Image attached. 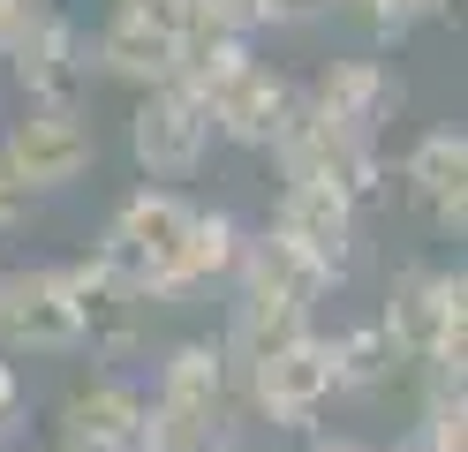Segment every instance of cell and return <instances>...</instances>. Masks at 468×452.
Wrapping results in <instances>:
<instances>
[{
    "label": "cell",
    "instance_id": "6da1fadb",
    "mask_svg": "<svg viewBox=\"0 0 468 452\" xmlns=\"http://www.w3.org/2000/svg\"><path fill=\"white\" fill-rule=\"evenodd\" d=\"M182 90L204 106L212 136H234L250 151H272L280 121L295 113V99H303V90L287 83L272 60H257L242 38H204L189 53V68H182Z\"/></svg>",
    "mask_w": 468,
    "mask_h": 452
},
{
    "label": "cell",
    "instance_id": "7a4b0ae2",
    "mask_svg": "<svg viewBox=\"0 0 468 452\" xmlns=\"http://www.w3.org/2000/svg\"><path fill=\"white\" fill-rule=\"evenodd\" d=\"M378 331L416 370H461V354H468V279L446 271V264H408L393 279V301L378 317Z\"/></svg>",
    "mask_w": 468,
    "mask_h": 452
},
{
    "label": "cell",
    "instance_id": "3957f363",
    "mask_svg": "<svg viewBox=\"0 0 468 452\" xmlns=\"http://www.w3.org/2000/svg\"><path fill=\"white\" fill-rule=\"evenodd\" d=\"M189 219H197L189 196L136 189V196H122V211H113V226H106V241H99L91 257H99L136 301H166L174 257H182V241H189Z\"/></svg>",
    "mask_w": 468,
    "mask_h": 452
},
{
    "label": "cell",
    "instance_id": "277c9868",
    "mask_svg": "<svg viewBox=\"0 0 468 452\" xmlns=\"http://www.w3.org/2000/svg\"><path fill=\"white\" fill-rule=\"evenodd\" d=\"M197 53V23H189V0H122L99 30V68L122 76L136 90H166L182 83Z\"/></svg>",
    "mask_w": 468,
    "mask_h": 452
},
{
    "label": "cell",
    "instance_id": "5b68a950",
    "mask_svg": "<svg viewBox=\"0 0 468 452\" xmlns=\"http://www.w3.org/2000/svg\"><path fill=\"white\" fill-rule=\"evenodd\" d=\"M99 159V136L83 113H53V106H31L23 121H8L0 129V166H8V181L23 196H46V189H69V181H83Z\"/></svg>",
    "mask_w": 468,
    "mask_h": 452
},
{
    "label": "cell",
    "instance_id": "8992f818",
    "mask_svg": "<svg viewBox=\"0 0 468 452\" xmlns=\"http://www.w3.org/2000/svg\"><path fill=\"white\" fill-rule=\"evenodd\" d=\"M272 159H280V173H287V181H317V189H340L356 211H363L378 189H386V166H378V151H370V143H347V136H333L325 121H317V113L303 106V99H295V113L280 121Z\"/></svg>",
    "mask_w": 468,
    "mask_h": 452
},
{
    "label": "cell",
    "instance_id": "52a82bcc",
    "mask_svg": "<svg viewBox=\"0 0 468 452\" xmlns=\"http://www.w3.org/2000/svg\"><path fill=\"white\" fill-rule=\"evenodd\" d=\"M400 76L386 68V60H363V53H347V60H325L317 68V83H310V113L325 121L333 136H347V143H370L378 151V136L393 129V113H400Z\"/></svg>",
    "mask_w": 468,
    "mask_h": 452
},
{
    "label": "cell",
    "instance_id": "ba28073f",
    "mask_svg": "<svg viewBox=\"0 0 468 452\" xmlns=\"http://www.w3.org/2000/svg\"><path fill=\"white\" fill-rule=\"evenodd\" d=\"M83 317L53 264L0 271V354H76Z\"/></svg>",
    "mask_w": 468,
    "mask_h": 452
},
{
    "label": "cell",
    "instance_id": "9c48e42d",
    "mask_svg": "<svg viewBox=\"0 0 468 452\" xmlns=\"http://www.w3.org/2000/svg\"><path fill=\"white\" fill-rule=\"evenodd\" d=\"M129 151H136V166L152 173V181H189V173L204 166V151H212V121H204V106L189 99L182 83H166V90H136Z\"/></svg>",
    "mask_w": 468,
    "mask_h": 452
},
{
    "label": "cell",
    "instance_id": "30bf717a",
    "mask_svg": "<svg viewBox=\"0 0 468 452\" xmlns=\"http://www.w3.org/2000/svg\"><path fill=\"white\" fill-rule=\"evenodd\" d=\"M250 377V400H257V415L272 422V430H310L317 415H325V400H333V347L317 340H295V347H280V354H265L257 370H242Z\"/></svg>",
    "mask_w": 468,
    "mask_h": 452
},
{
    "label": "cell",
    "instance_id": "8fae6325",
    "mask_svg": "<svg viewBox=\"0 0 468 452\" xmlns=\"http://www.w3.org/2000/svg\"><path fill=\"white\" fill-rule=\"evenodd\" d=\"M400 189L438 234L468 226V136L461 129H423L400 159Z\"/></svg>",
    "mask_w": 468,
    "mask_h": 452
},
{
    "label": "cell",
    "instance_id": "7c38bea8",
    "mask_svg": "<svg viewBox=\"0 0 468 452\" xmlns=\"http://www.w3.org/2000/svg\"><path fill=\"white\" fill-rule=\"evenodd\" d=\"M144 415H152V400L129 377H83L61 400V445H76V452H144Z\"/></svg>",
    "mask_w": 468,
    "mask_h": 452
},
{
    "label": "cell",
    "instance_id": "4fadbf2b",
    "mask_svg": "<svg viewBox=\"0 0 468 452\" xmlns=\"http://www.w3.org/2000/svg\"><path fill=\"white\" fill-rule=\"evenodd\" d=\"M272 234L340 279L347 257H356V204H347L340 189H317V181H287L280 211H272Z\"/></svg>",
    "mask_w": 468,
    "mask_h": 452
},
{
    "label": "cell",
    "instance_id": "5bb4252c",
    "mask_svg": "<svg viewBox=\"0 0 468 452\" xmlns=\"http://www.w3.org/2000/svg\"><path fill=\"white\" fill-rule=\"evenodd\" d=\"M8 68H16V83H23V99H31V106L76 113V90H83V30L61 8H46L31 23V38L8 53Z\"/></svg>",
    "mask_w": 468,
    "mask_h": 452
},
{
    "label": "cell",
    "instance_id": "9a60e30c",
    "mask_svg": "<svg viewBox=\"0 0 468 452\" xmlns=\"http://www.w3.org/2000/svg\"><path fill=\"white\" fill-rule=\"evenodd\" d=\"M242 294H272V301H295V310H310L317 317V301H325L340 279L325 264H310L303 249H287L280 234H257V241H242Z\"/></svg>",
    "mask_w": 468,
    "mask_h": 452
},
{
    "label": "cell",
    "instance_id": "2e32d148",
    "mask_svg": "<svg viewBox=\"0 0 468 452\" xmlns=\"http://www.w3.org/2000/svg\"><path fill=\"white\" fill-rule=\"evenodd\" d=\"M310 340V310H295V301H272V294H242L234 301V331H227V370H257L265 354Z\"/></svg>",
    "mask_w": 468,
    "mask_h": 452
},
{
    "label": "cell",
    "instance_id": "e0dca14e",
    "mask_svg": "<svg viewBox=\"0 0 468 452\" xmlns=\"http://www.w3.org/2000/svg\"><path fill=\"white\" fill-rule=\"evenodd\" d=\"M159 400L166 407H234V370L219 340H182L159 362Z\"/></svg>",
    "mask_w": 468,
    "mask_h": 452
},
{
    "label": "cell",
    "instance_id": "ac0fdd59",
    "mask_svg": "<svg viewBox=\"0 0 468 452\" xmlns=\"http://www.w3.org/2000/svg\"><path fill=\"white\" fill-rule=\"evenodd\" d=\"M234 445H242L234 407H166V400H152V415H144V452H234Z\"/></svg>",
    "mask_w": 468,
    "mask_h": 452
},
{
    "label": "cell",
    "instance_id": "d6986e66",
    "mask_svg": "<svg viewBox=\"0 0 468 452\" xmlns=\"http://www.w3.org/2000/svg\"><path fill=\"white\" fill-rule=\"evenodd\" d=\"M234 264H242V226H234L227 211H197V219H189V241H182V257H174V287H166V301H174V294L212 287V279H227Z\"/></svg>",
    "mask_w": 468,
    "mask_h": 452
},
{
    "label": "cell",
    "instance_id": "ffe728a7",
    "mask_svg": "<svg viewBox=\"0 0 468 452\" xmlns=\"http://www.w3.org/2000/svg\"><path fill=\"white\" fill-rule=\"evenodd\" d=\"M325 347H333V384L340 392H378V384L400 370V354H393L386 331H378V317L356 324V331H340V340H325Z\"/></svg>",
    "mask_w": 468,
    "mask_h": 452
},
{
    "label": "cell",
    "instance_id": "44dd1931",
    "mask_svg": "<svg viewBox=\"0 0 468 452\" xmlns=\"http://www.w3.org/2000/svg\"><path fill=\"white\" fill-rule=\"evenodd\" d=\"M416 452H468V400L461 392H431L423 400V422L408 430Z\"/></svg>",
    "mask_w": 468,
    "mask_h": 452
},
{
    "label": "cell",
    "instance_id": "7402d4cb",
    "mask_svg": "<svg viewBox=\"0 0 468 452\" xmlns=\"http://www.w3.org/2000/svg\"><path fill=\"white\" fill-rule=\"evenodd\" d=\"M363 16L378 23V38H408L416 23H438V16H453V0H363Z\"/></svg>",
    "mask_w": 468,
    "mask_h": 452
},
{
    "label": "cell",
    "instance_id": "603a6c76",
    "mask_svg": "<svg viewBox=\"0 0 468 452\" xmlns=\"http://www.w3.org/2000/svg\"><path fill=\"white\" fill-rule=\"evenodd\" d=\"M23 415H31V400H23V377H16V362H0V452L16 445Z\"/></svg>",
    "mask_w": 468,
    "mask_h": 452
},
{
    "label": "cell",
    "instance_id": "cb8c5ba5",
    "mask_svg": "<svg viewBox=\"0 0 468 452\" xmlns=\"http://www.w3.org/2000/svg\"><path fill=\"white\" fill-rule=\"evenodd\" d=\"M317 16H333V0H257V30H295V23H317Z\"/></svg>",
    "mask_w": 468,
    "mask_h": 452
},
{
    "label": "cell",
    "instance_id": "d4e9b609",
    "mask_svg": "<svg viewBox=\"0 0 468 452\" xmlns=\"http://www.w3.org/2000/svg\"><path fill=\"white\" fill-rule=\"evenodd\" d=\"M46 16V0H0V60H8L23 38H31V23Z\"/></svg>",
    "mask_w": 468,
    "mask_h": 452
},
{
    "label": "cell",
    "instance_id": "484cf974",
    "mask_svg": "<svg viewBox=\"0 0 468 452\" xmlns=\"http://www.w3.org/2000/svg\"><path fill=\"white\" fill-rule=\"evenodd\" d=\"M23 211H31V196H23L16 181H8V166H0V234H16V226H23Z\"/></svg>",
    "mask_w": 468,
    "mask_h": 452
},
{
    "label": "cell",
    "instance_id": "4316f807",
    "mask_svg": "<svg viewBox=\"0 0 468 452\" xmlns=\"http://www.w3.org/2000/svg\"><path fill=\"white\" fill-rule=\"evenodd\" d=\"M310 452H363V445H347V437H333V445H310Z\"/></svg>",
    "mask_w": 468,
    "mask_h": 452
},
{
    "label": "cell",
    "instance_id": "83f0119b",
    "mask_svg": "<svg viewBox=\"0 0 468 452\" xmlns=\"http://www.w3.org/2000/svg\"><path fill=\"white\" fill-rule=\"evenodd\" d=\"M53 452H76V445H53Z\"/></svg>",
    "mask_w": 468,
    "mask_h": 452
},
{
    "label": "cell",
    "instance_id": "f1b7e54d",
    "mask_svg": "<svg viewBox=\"0 0 468 452\" xmlns=\"http://www.w3.org/2000/svg\"><path fill=\"white\" fill-rule=\"evenodd\" d=\"M400 452H416V445H400Z\"/></svg>",
    "mask_w": 468,
    "mask_h": 452
}]
</instances>
